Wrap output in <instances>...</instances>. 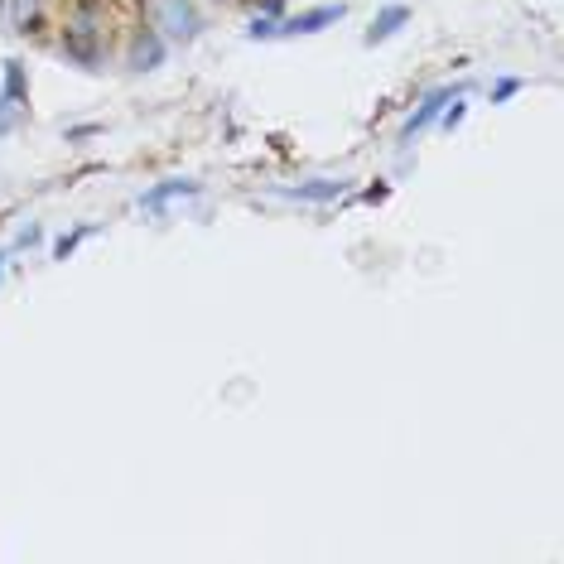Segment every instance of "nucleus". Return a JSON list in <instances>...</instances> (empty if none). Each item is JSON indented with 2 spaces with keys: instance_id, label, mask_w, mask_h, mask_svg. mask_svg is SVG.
Returning a JSON list of instances; mask_svg holds the SVG:
<instances>
[{
  "instance_id": "423d86ee",
  "label": "nucleus",
  "mask_w": 564,
  "mask_h": 564,
  "mask_svg": "<svg viewBox=\"0 0 564 564\" xmlns=\"http://www.w3.org/2000/svg\"><path fill=\"white\" fill-rule=\"evenodd\" d=\"M160 63H164V39L155 34V29H135L131 54H126V68H131V73H155Z\"/></svg>"
},
{
  "instance_id": "dca6fc26",
  "label": "nucleus",
  "mask_w": 564,
  "mask_h": 564,
  "mask_svg": "<svg viewBox=\"0 0 564 564\" xmlns=\"http://www.w3.org/2000/svg\"><path fill=\"white\" fill-rule=\"evenodd\" d=\"M92 135H102V126H97V121H87V126H73V131H68V140H92Z\"/></svg>"
},
{
  "instance_id": "6ab92c4d",
  "label": "nucleus",
  "mask_w": 564,
  "mask_h": 564,
  "mask_svg": "<svg viewBox=\"0 0 564 564\" xmlns=\"http://www.w3.org/2000/svg\"><path fill=\"white\" fill-rule=\"evenodd\" d=\"M0 5H5V0H0Z\"/></svg>"
},
{
  "instance_id": "2eb2a0df",
  "label": "nucleus",
  "mask_w": 564,
  "mask_h": 564,
  "mask_svg": "<svg viewBox=\"0 0 564 564\" xmlns=\"http://www.w3.org/2000/svg\"><path fill=\"white\" fill-rule=\"evenodd\" d=\"M39 242H44V227H39V222L20 227V237H15V246H39Z\"/></svg>"
},
{
  "instance_id": "9b49d317",
  "label": "nucleus",
  "mask_w": 564,
  "mask_h": 564,
  "mask_svg": "<svg viewBox=\"0 0 564 564\" xmlns=\"http://www.w3.org/2000/svg\"><path fill=\"white\" fill-rule=\"evenodd\" d=\"M20 111H25V107H15V102L0 92V135H10L15 126H20Z\"/></svg>"
},
{
  "instance_id": "4468645a",
  "label": "nucleus",
  "mask_w": 564,
  "mask_h": 564,
  "mask_svg": "<svg viewBox=\"0 0 564 564\" xmlns=\"http://www.w3.org/2000/svg\"><path fill=\"white\" fill-rule=\"evenodd\" d=\"M270 34H275V20H270V15H256L251 29H246V39H270Z\"/></svg>"
},
{
  "instance_id": "ddd939ff",
  "label": "nucleus",
  "mask_w": 564,
  "mask_h": 564,
  "mask_svg": "<svg viewBox=\"0 0 564 564\" xmlns=\"http://www.w3.org/2000/svg\"><path fill=\"white\" fill-rule=\"evenodd\" d=\"M521 92V78H502L497 87H492V107H502V102H511Z\"/></svg>"
},
{
  "instance_id": "20e7f679",
  "label": "nucleus",
  "mask_w": 564,
  "mask_h": 564,
  "mask_svg": "<svg viewBox=\"0 0 564 564\" xmlns=\"http://www.w3.org/2000/svg\"><path fill=\"white\" fill-rule=\"evenodd\" d=\"M203 188L193 184V179H164V184H155V188H145L135 203H140V213H164L169 203H179V198H198Z\"/></svg>"
},
{
  "instance_id": "a211bd4d",
  "label": "nucleus",
  "mask_w": 564,
  "mask_h": 564,
  "mask_svg": "<svg viewBox=\"0 0 564 564\" xmlns=\"http://www.w3.org/2000/svg\"><path fill=\"white\" fill-rule=\"evenodd\" d=\"M5 261H10V256H5V251H0V275H5Z\"/></svg>"
},
{
  "instance_id": "6e6552de",
  "label": "nucleus",
  "mask_w": 564,
  "mask_h": 564,
  "mask_svg": "<svg viewBox=\"0 0 564 564\" xmlns=\"http://www.w3.org/2000/svg\"><path fill=\"white\" fill-rule=\"evenodd\" d=\"M405 25H410V5H386V10H381V15L372 20V29L362 34V44H367V49H376V44H386V39H391L396 29H405Z\"/></svg>"
},
{
  "instance_id": "7ed1b4c3",
  "label": "nucleus",
  "mask_w": 564,
  "mask_h": 564,
  "mask_svg": "<svg viewBox=\"0 0 564 564\" xmlns=\"http://www.w3.org/2000/svg\"><path fill=\"white\" fill-rule=\"evenodd\" d=\"M348 15V5L338 0V5H314V10H304V15H285V20H275V34L270 39H299V34H319V29L338 25Z\"/></svg>"
},
{
  "instance_id": "39448f33",
  "label": "nucleus",
  "mask_w": 564,
  "mask_h": 564,
  "mask_svg": "<svg viewBox=\"0 0 564 564\" xmlns=\"http://www.w3.org/2000/svg\"><path fill=\"white\" fill-rule=\"evenodd\" d=\"M449 97H454V87H434V92H425L420 107L410 111V121L401 126V140H415L420 131H430L434 121H439V111L449 107Z\"/></svg>"
},
{
  "instance_id": "f3484780",
  "label": "nucleus",
  "mask_w": 564,
  "mask_h": 564,
  "mask_svg": "<svg viewBox=\"0 0 564 564\" xmlns=\"http://www.w3.org/2000/svg\"><path fill=\"white\" fill-rule=\"evenodd\" d=\"M386 193H391V188H386V184H376V188H367L362 198H367V203H386Z\"/></svg>"
},
{
  "instance_id": "9d476101",
  "label": "nucleus",
  "mask_w": 564,
  "mask_h": 564,
  "mask_svg": "<svg viewBox=\"0 0 564 564\" xmlns=\"http://www.w3.org/2000/svg\"><path fill=\"white\" fill-rule=\"evenodd\" d=\"M87 237H92V227H73V232H63V237L54 242V261H68V256H73Z\"/></svg>"
},
{
  "instance_id": "f8f14e48",
  "label": "nucleus",
  "mask_w": 564,
  "mask_h": 564,
  "mask_svg": "<svg viewBox=\"0 0 564 564\" xmlns=\"http://www.w3.org/2000/svg\"><path fill=\"white\" fill-rule=\"evenodd\" d=\"M463 116H468V102H463V97H449V107L439 111V121H444L449 131H454V126H463Z\"/></svg>"
},
{
  "instance_id": "f03ea898",
  "label": "nucleus",
  "mask_w": 564,
  "mask_h": 564,
  "mask_svg": "<svg viewBox=\"0 0 564 564\" xmlns=\"http://www.w3.org/2000/svg\"><path fill=\"white\" fill-rule=\"evenodd\" d=\"M63 54L78 68H97L102 63V29H97V0H82L78 15L63 29Z\"/></svg>"
},
{
  "instance_id": "1a4fd4ad",
  "label": "nucleus",
  "mask_w": 564,
  "mask_h": 564,
  "mask_svg": "<svg viewBox=\"0 0 564 564\" xmlns=\"http://www.w3.org/2000/svg\"><path fill=\"white\" fill-rule=\"evenodd\" d=\"M0 92H5V97H10L15 107H25V102H29V87H25V63H20V58H10V63H5V87H0Z\"/></svg>"
},
{
  "instance_id": "f257e3e1",
  "label": "nucleus",
  "mask_w": 564,
  "mask_h": 564,
  "mask_svg": "<svg viewBox=\"0 0 564 564\" xmlns=\"http://www.w3.org/2000/svg\"><path fill=\"white\" fill-rule=\"evenodd\" d=\"M145 10H150V29L164 44H193L203 34V15L193 0H145Z\"/></svg>"
},
{
  "instance_id": "0eeeda50",
  "label": "nucleus",
  "mask_w": 564,
  "mask_h": 564,
  "mask_svg": "<svg viewBox=\"0 0 564 564\" xmlns=\"http://www.w3.org/2000/svg\"><path fill=\"white\" fill-rule=\"evenodd\" d=\"M285 198H299V203H338L348 193V179H309V184L280 188Z\"/></svg>"
}]
</instances>
